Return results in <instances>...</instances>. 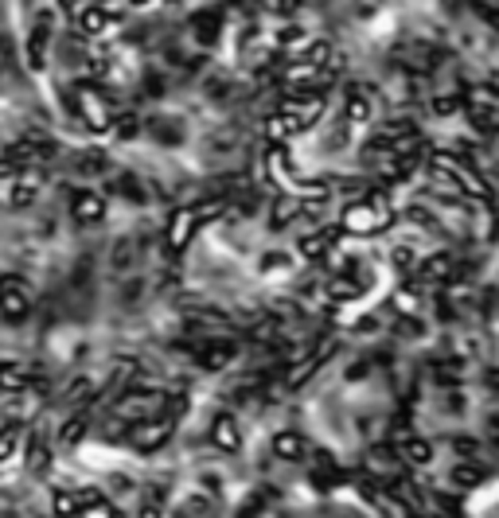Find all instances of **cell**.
Returning a JSON list of instances; mask_svg holds the SVG:
<instances>
[{"label":"cell","instance_id":"cell-17","mask_svg":"<svg viewBox=\"0 0 499 518\" xmlns=\"http://www.w3.org/2000/svg\"><path fill=\"white\" fill-rule=\"evenodd\" d=\"M36 195H39V171L36 168H20L12 187H8V203H12L16 211H28L36 203Z\"/></svg>","mask_w":499,"mask_h":518},{"label":"cell","instance_id":"cell-35","mask_svg":"<svg viewBox=\"0 0 499 518\" xmlns=\"http://www.w3.org/2000/svg\"><path fill=\"white\" fill-rule=\"evenodd\" d=\"M390 261H394V269H398V273H414V266H417V261H414V250H410V246H394Z\"/></svg>","mask_w":499,"mask_h":518},{"label":"cell","instance_id":"cell-14","mask_svg":"<svg viewBox=\"0 0 499 518\" xmlns=\"http://www.w3.org/2000/svg\"><path fill=\"white\" fill-rule=\"evenodd\" d=\"M273 456H278V460H289V464H301L312 456V444H309V436L297 429H281L273 436Z\"/></svg>","mask_w":499,"mask_h":518},{"label":"cell","instance_id":"cell-9","mask_svg":"<svg viewBox=\"0 0 499 518\" xmlns=\"http://www.w3.org/2000/svg\"><path fill=\"white\" fill-rule=\"evenodd\" d=\"M402 456H398V449H390V444H374L371 452H366V475H374L382 487H390L394 480H402Z\"/></svg>","mask_w":499,"mask_h":518},{"label":"cell","instance_id":"cell-19","mask_svg":"<svg viewBox=\"0 0 499 518\" xmlns=\"http://www.w3.org/2000/svg\"><path fill=\"white\" fill-rule=\"evenodd\" d=\"M32 386V371L16 359H0V394H24Z\"/></svg>","mask_w":499,"mask_h":518},{"label":"cell","instance_id":"cell-36","mask_svg":"<svg viewBox=\"0 0 499 518\" xmlns=\"http://www.w3.org/2000/svg\"><path fill=\"white\" fill-rule=\"evenodd\" d=\"M472 8L487 20V24H495V28H499V0H472Z\"/></svg>","mask_w":499,"mask_h":518},{"label":"cell","instance_id":"cell-24","mask_svg":"<svg viewBox=\"0 0 499 518\" xmlns=\"http://www.w3.org/2000/svg\"><path fill=\"white\" fill-rule=\"evenodd\" d=\"M90 433V418L86 413H75V418L63 421V429H59V444H67V449H75V444H83Z\"/></svg>","mask_w":499,"mask_h":518},{"label":"cell","instance_id":"cell-18","mask_svg":"<svg viewBox=\"0 0 499 518\" xmlns=\"http://www.w3.org/2000/svg\"><path fill=\"white\" fill-rule=\"evenodd\" d=\"M371 117H374V98L366 94V90H348V101H343V121H348L351 129H359Z\"/></svg>","mask_w":499,"mask_h":518},{"label":"cell","instance_id":"cell-21","mask_svg":"<svg viewBox=\"0 0 499 518\" xmlns=\"http://www.w3.org/2000/svg\"><path fill=\"white\" fill-rule=\"evenodd\" d=\"M484 460H453V468H449V483L453 487H461V491H468V487H476V483H484Z\"/></svg>","mask_w":499,"mask_h":518},{"label":"cell","instance_id":"cell-38","mask_svg":"<svg viewBox=\"0 0 499 518\" xmlns=\"http://www.w3.org/2000/svg\"><path fill=\"white\" fill-rule=\"evenodd\" d=\"M270 8H273L278 16H293V12L301 8V0H270Z\"/></svg>","mask_w":499,"mask_h":518},{"label":"cell","instance_id":"cell-39","mask_svg":"<svg viewBox=\"0 0 499 518\" xmlns=\"http://www.w3.org/2000/svg\"><path fill=\"white\" fill-rule=\"evenodd\" d=\"M487 425H492V433H487V436H492V444H499V418H492Z\"/></svg>","mask_w":499,"mask_h":518},{"label":"cell","instance_id":"cell-40","mask_svg":"<svg viewBox=\"0 0 499 518\" xmlns=\"http://www.w3.org/2000/svg\"><path fill=\"white\" fill-rule=\"evenodd\" d=\"M109 518H133V514H125V511H117V506H114V511H109Z\"/></svg>","mask_w":499,"mask_h":518},{"label":"cell","instance_id":"cell-5","mask_svg":"<svg viewBox=\"0 0 499 518\" xmlns=\"http://www.w3.org/2000/svg\"><path fill=\"white\" fill-rule=\"evenodd\" d=\"M32 304H36V292L24 277H16V273H4V277H0V316L16 323L32 312Z\"/></svg>","mask_w":499,"mask_h":518},{"label":"cell","instance_id":"cell-27","mask_svg":"<svg viewBox=\"0 0 499 518\" xmlns=\"http://www.w3.org/2000/svg\"><path fill=\"white\" fill-rule=\"evenodd\" d=\"M51 514H78V491H70V487H55V495H51Z\"/></svg>","mask_w":499,"mask_h":518},{"label":"cell","instance_id":"cell-22","mask_svg":"<svg viewBox=\"0 0 499 518\" xmlns=\"http://www.w3.org/2000/svg\"><path fill=\"white\" fill-rule=\"evenodd\" d=\"M94 398H98V382L90 379V374H78V379H70L67 390H63V402L75 405V410H86Z\"/></svg>","mask_w":499,"mask_h":518},{"label":"cell","instance_id":"cell-15","mask_svg":"<svg viewBox=\"0 0 499 518\" xmlns=\"http://www.w3.org/2000/svg\"><path fill=\"white\" fill-rule=\"evenodd\" d=\"M75 28L83 36H90V39L106 36L109 28H114V12H109L106 4H83V8H78V16H75Z\"/></svg>","mask_w":499,"mask_h":518},{"label":"cell","instance_id":"cell-3","mask_svg":"<svg viewBox=\"0 0 499 518\" xmlns=\"http://www.w3.org/2000/svg\"><path fill=\"white\" fill-rule=\"evenodd\" d=\"M75 101H78V117L86 121V129H94V133H109L114 129V106H109V98L101 94L94 83H83L75 90Z\"/></svg>","mask_w":499,"mask_h":518},{"label":"cell","instance_id":"cell-42","mask_svg":"<svg viewBox=\"0 0 499 518\" xmlns=\"http://www.w3.org/2000/svg\"><path fill=\"white\" fill-rule=\"evenodd\" d=\"M59 518H83V511H78V514H59Z\"/></svg>","mask_w":499,"mask_h":518},{"label":"cell","instance_id":"cell-26","mask_svg":"<svg viewBox=\"0 0 499 518\" xmlns=\"http://www.w3.org/2000/svg\"><path fill=\"white\" fill-rule=\"evenodd\" d=\"M24 460H28V472H44L47 468V464H51V449L44 444V436H32V441H28Z\"/></svg>","mask_w":499,"mask_h":518},{"label":"cell","instance_id":"cell-29","mask_svg":"<svg viewBox=\"0 0 499 518\" xmlns=\"http://www.w3.org/2000/svg\"><path fill=\"white\" fill-rule=\"evenodd\" d=\"M449 449H453V460H480V449H484V444L472 441V436H453Z\"/></svg>","mask_w":499,"mask_h":518},{"label":"cell","instance_id":"cell-10","mask_svg":"<svg viewBox=\"0 0 499 518\" xmlns=\"http://www.w3.org/2000/svg\"><path fill=\"white\" fill-rule=\"evenodd\" d=\"M414 273H417V281L414 284H445V281H456V261H453V253H445V250H437V253H430V258H422L414 266Z\"/></svg>","mask_w":499,"mask_h":518},{"label":"cell","instance_id":"cell-34","mask_svg":"<svg viewBox=\"0 0 499 518\" xmlns=\"http://www.w3.org/2000/svg\"><path fill=\"white\" fill-rule=\"evenodd\" d=\"M137 129H141V117L125 109V114L114 117V129H109V133H117V137H137Z\"/></svg>","mask_w":499,"mask_h":518},{"label":"cell","instance_id":"cell-25","mask_svg":"<svg viewBox=\"0 0 499 518\" xmlns=\"http://www.w3.org/2000/svg\"><path fill=\"white\" fill-rule=\"evenodd\" d=\"M47 39H51V24H39L32 39H28V67L32 70H44V47H47Z\"/></svg>","mask_w":499,"mask_h":518},{"label":"cell","instance_id":"cell-37","mask_svg":"<svg viewBox=\"0 0 499 518\" xmlns=\"http://www.w3.org/2000/svg\"><path fill=\"white\" fill-rule=\"evenodd\" d=\"M133 518H165V503H160V499H145V503L137 506Z\"/></svg>","mask_w":499,"mask_h":518},{"label":"cell","instance_id":"cell-20","mask_svg":"<svg viewBox=\"0 0 499 518\" xmlns=\"http://www.w3.org/2000/svg\"><path fill=\"white\" fill-rule=\"evenodd\" d=\"M75 171L83 179H98V176H106L109 171V152L106 148H83L75 156Z\"/></svg>","mask_w":499,"mask_h":518},{"label":"cell","instance_id":"cell-28","mask_svg":"<svg viewBox=\"0 0 499 518\" xmlns=\"http://www.w3.org/2000/svg\"><path fill=\"white\" fill-rule=\"evenodd\" d=\"M289 137H293V129H289V121H285L281 114L266 117V140H270L273 148H281V145H285V140H289Z\"/></svg>","mask_w":499,"mask_h":518},{"label":"cell","instance_id":"cell-7","mask_svg":"<svg viewBox=\"0 0 499 518\" xmlns=\"http://www.w3.org/2000/svg\"><path fill=\"white\" fill-rule=\"evenodd\" d=\"M8 156H12L20 168H39L55 156V140L44 133H24L16 145H8Z\"/></svg>","mask_w":499,"mask_h":518},{"label":"cell","instance_id":"cell-6","mask_svg":"<svg viewBox=\"0 0 499 518\" xmlns=\"http://www.w3.org/2000/svg\"><path fill=\"white\" fill-rule=\"evenodd\" d=\"M238 363V343L227 339V335H215V339H203L196 347V367L207 374H222Z\"/></svg>","mask_w":499,"mask_h":518},{"label":"cell","instance_id":"cell-41","mask_svg":"<svg viewBox=\"0 0 499 518\" xmlns=\"http://www.w3.org/2000/svg\"><path fill=\"white\" fill-rule=\"evenodd\" d=\"M129 4H137V8H145V4H152V0H129Z\"/></svg>","mask_w":499,"mask_h":518},{"label":"cell","instance_id":"cell-32","mask_svg":"<svg viewBox=\"0 0 499 518\" xmlns=\"http://www.w3.org/2000/svg\"><path fill=\"white\" fill-rule=\"evenodd\" d=\"M16 444H20V425H0V464L12 460Z\"/></svg>","mask_w":499,"mask_h":518},{"label":"cell","instance_id":"cell-2","mask_svg":"<svg viewBox=\"0 0 499 518\" xmlns=\"http://www.w3.org/2000/svg\"><path fill=\"white\" fill-rule=\"evenodd\" d=\"M278 114L289 121L293 133H304V129H312L324 117V94H317V90H289V98L281 101Z\"/></svg>","mask_w":499,"mask_h":518},{"label":"cell","instance_id":"cell-31","mask_svg":"<svg viewBox=\"0 0 499 518\" xmlns=\"http://www.w3.org/2000/svg\"><path fill=\"white\" fill-rule=\"evenodd\" d=\"M188 413V394H165V405H160V418L180 421Z\"/></svg>","mask_w":499,"mask_h":518},{"label":"cell","instance_id":"cell-12","mask_svg":"<svg viewBox=\"0 0 499 518\" xmlns=\"http://www.w3.org/2000/svg\"><path fill=\"white\" fill-rule=\"evenodd\" d=\"M343 238V230L340 227H324V230H312V235H304L297 242V253L304 261H324V258H332V250H335V242Z\"/></svg>","mask_w":499,"mask_h":518},{"label":"cell","instance_id":"cell-8","mask_svg":"<svg viewBox=\"0 0 499 518\" xmlns=\"http://www.w3.org/2000/svg\"><path fill=\"white\" fill-rule=\"evenodd\" d=\"M106 195L101 191H90V187H78L70 191V219L78 222V227H101L106 222Z\"/></svg>","mask_w":499,"mask_h":518},{"label":"cell","instance_id":"cell-13","mask_svg":"<svg viewBox=\"0 0 499 518\" xmlns=\"http://www.w3.org/2000/svg\"><path fill=\"white\" fill-rule=\"evenodd\" d=\"M398 456L406 468H430V464L437 460V444L430 441V436H417V433H406L402 444H398Z\"/></svg>","mask_w":499,"mask_h":518},{"label":"cell","instance_id":"cell-16","mask_svg":"<svg viewBox=\"0 0 499 518\" xmlns=\"http://www.w3.org/2000/svg\"><path fill=\"white\" fill-rule=\"evenodd\" d=\"M211 444L222 452H238L242 449V425L234 413H219L215 421H211Z\"/></svg>","mask_w":499,"mask_h":518},{"label":"cell","instance_id":"cell-33","mask_svg":"<svg viewBox=\"0 0 499 518\" xmlns=\"http://www.w3.org/2000/svg\"><path fill=\"white\" fill-rule=\"evenodd\" d=\"M196 36H199V44H215V36H219V12L199 16L196 20Z\"/></svg>","mask_w":499,"mask_h":518},{"label":"cell","instance_id":"cell-30","mask_svg":"<svg viewBox=\"0 0 499 518\" xmlns=\"http://www.w3.org/2000/svg\"><path fill=\"white\" fill-rule=\"evenodd\" d=\"M430 106H433L437 117H453L456 109H464V94H437Z\"/></svg>","mask_w":499,"mask_h":518},{"label":"cell","instance_id":"cell-23","mask_svg":"<svg viewBox=\"0 0 499 518\" xmlns=\"http://www.w3.org/2000/svg\"><path fill=\"white\" fill-rule=\"evenodd\" d=\"M304 215V203L301 199H293V195H281V199H273V211H270V227L273 230H285V227H293Z\"/></svg>","mask_w":499,"mask_h":518},{"label":"cell","instance_id":"cell-1","mask_svg":"<svg viewBox=\"0 0 499 518\" xmlns=\"http://www.w3.org/2000/svg\"><path fill=\"white\" fill-rule=\"evenodd\" d=\"M390 222H394L390 195L379 187H366V191H359V199H351L348 207H343L340 230L343 235H355V238H371V235H382Z\"/></svg>","mask_w":499,"mask_h":518},{"label":"cell","instance_id":"cell-11","mask_svg":"<svg viewBox=\"0 0 499 518\" xmlns=\"http://www.w3.org/2000/svg\"><path fill=\"white\" fill-rule=\"evenodd\" d=\"M199 227H203V222H199V211H196V207L172 211V219H168V246H172V253L188 250V242L196 238Z\"/></svg>","mask_w":499,"mask_h":518},{"label":"cell","instance_id":"cell-4","mask_svg":"<svg viewBox=\"0 0 499 518\" xmlns=\"http://www.w3.org/2000/svg\"><path fill=\"white\" fill-rule=\"evenodd\" d=\"M172 433H176V421H168V418H145V421H133L125 429V441L133 444L137 452H160L165 444L172 441Z\"/></svg>","mask_w":499,"mask_h":518}]
</instances>
